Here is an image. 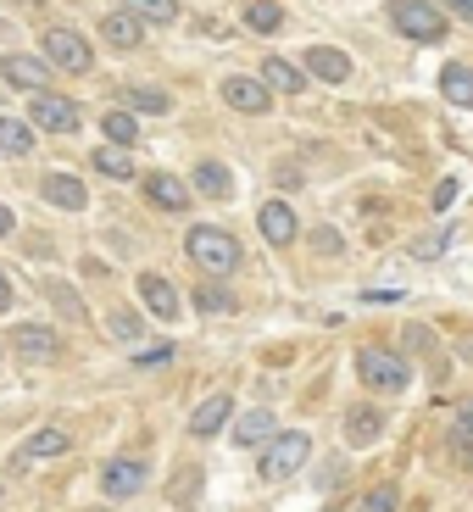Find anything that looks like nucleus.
Masks as SVG:
<instances>
[{
	"instance_id": "obj_1",
	"label": "nucleus",
	"mask_w": 473,
	"mask_h": 512,
	"mask_svg": "<svg viewBox=\"0 0 473 512\" xmlns=\"http://www.w3.org/2000/svg\"><path fill=\"white\" fill-rule=\"evenodd\" d=\"M357 379L368 384V390H379V396H401V390L412 384V368L396 357V351L368 346V351H357Z\"/></svg>"
},
{
	"instance_id": "obj_2",
	"label": "nucleus",
	"mask_w": 473,
	"mask_h": 512,
	"mask_svg": "<svg viewBox=\"0 0 473 512\" xmlns=\"http://www.w3.org/2000/svg\"><path fill=\"white\" fill-rule=\"evenodd\" d=\"M184 251H190L206 273H234V268H240V240L223 234V229H206V223L184 234Z\"/></svg>"
},
{
	"instance_id": "obj_3",
	"label": "nucleus",
	"mask_w": 473,
	"mask_h": 512,
	"mask_svg": "<svg viewBox=\"0 0 473 512\" xmlns=\"http://www.w3.org/2000/svg\"><path fill=\"white\" fill-rule=\"evenodd\" d=\"M390 23L407 39H418V45H435V39L446 34V12L429 6V0H390Z\"/></svg>"
},
{
	"instance_id": "obj_4",
	"label": "nucleus",
	"mask_w": 473,
	"mask_h": 512,
	"mask_svg": "<svg viewBox=\"0 0 473 512\" xmlns=\"http://www.w3.org/2000/svg\"><path fill=\"white\" fill-rule=\"evenodd\" d=\"M307 457H312V435H301V429H284V435H273L268 451H262V479H290Z\"/></svg>"
},
{
	"instance_id": "obj_5",
	"label": "nucleus",
	"mask_w": 473,
	"mask_h": 512,
	"mask_svg": "<svg viewBox=\"0 0 473 512\" xmlns=\"http://www.w3.org/2000/svg\"><path fill=\"white\" fill-rule=\"evenodd\" d=\"M45 56H51L56 67H67V73H90L95 67L90 39L78 34V28H45Z\"/></svg>"
},
{
	"instance_id": "obj_6",
	"label": "nucleus",
	"mask_w": 473,
	"mask_h": 512,
	"mask_svg": "<svg viewBox=\"0 0 473 512\" xmlns=\"http://www.w3.org/2000/svg\"><path fill=\"white\" fill-rule=\"evenodd\" d=\"M28 117H34L39 128H51V134H73L78 128V106L62 101V95H51V90L28 95Z\"/></svg>"
},
{
	"instance_id": "obj_7",
	"label": "nucleus",
	"mask_w": 473,
	"mask_h": 512,
	"mask_svg": "<svg viewBox=\"0 0 473 512\" xmlns=\"http://www.w3.org/2000/svg\"><path fill=\"white\" fill-rule=\"evenodd\" d=\"M145 479H151V468H145V462L117 457V462H106L101 490H106V496H117V501H128V496H140V490H145Z\"/></svg>"
},
{
	"instance_id": "obj_8",
	"label": "nucleus",
	"mask_w": 473,
	"mask_h": 512,
	"mask_svg": "<svg viewBox=\"0 0 473 512\" xmlns=\"http://www.w3.org/2000/svg\"><path fill=\"white\" fill-rule=\"evenodd\" d=\"M223 101L234 106V112H251L262 117L273 106V90L262 84V78H223Z\"/></svg>"
},
{
	"instance_id": "obj_9",
	"label": "nucleus",
	"mask_w": 473,
	"mask_h": 512,
	"mask_svg": "<svg viewBox=\"0 0 473 512\" xmlns=\"http://www.w3.org/2000/svg\"><path fill=\"white\" fill-rule=\"evenodd\" d=\"M12 346L23 351V362H56V357H62V340H56L45 323H17Z\"/></svg>"
},
{
	"instance_id": "obj_10",
	"label": "nucleus",
	"mask_w": 473,
	"mask_h": 512,
	"mask_svg": "<svg viewBox=\"0 0 473 512\" xmlns=\"http://www.w3.org/2000/svg\"><path fill=\"white\" fill-rule=\"evenodd\" d=\"M140 301H145V312H156L162 323L179 318V290H173L162 273H140Z\"/></svg>"
},
{
	"instance_id": "obj_11",
	"label": "nucleus",
	"mask_w": 473,
	"mask_h": 512,
	"mask_svg": "<svg viewBox=\"0 0 473 512\" xmlns=\"http://www.w3.org/2000/svg\"><path fill=\"white\" fill-rule=\"evenodd\" d=\"M0 78L6 84H17V90H45V78H51V67L39 62V56H0Z\"/></svg>"
},
{
	"instance_id": "obj_12",
	"label": "nucleus",
	"mask_w": 473,
	"mask_h": 512,
	"mask_svg": "<svg viewBox=\"0 0 473 512\" xmlns=\"http://www.w3.org/2000/svg\"><path fill=\"white\" fill-rule=\"evenodd\" d=\"M307 73H318L323 84H346V78H351V56L334 51V45H312V51H307Z\"/></svg>"
},
{
	"instance_id": "obj_13",
	"label": "nucleus",
	"mask_w": 473,
	"mask_h": 512,
	"mask_svg": "<svg viewBox=\"0 0 473 512\" xmlns=\"http://www.w3.org/2000/svg\"><path fill=\"white\" fill-rule=\"evenodd\" d=\"M45 201L62 206V212H78V206H90V190H84L73 173H51V179H45Z\"/></svg>"
},
{
	"instance_id": "obj_14",
	"label": "nucleus",
	"mask_w": 473,
	"mask_h": 512,
	"mask_svg": "<svg viewBox=\"0 0 473 512\" xmlns=\"http://www.w3.org/2000/svg\"><path fill=\"white\" fill-rule=\"evenodd\" d=\"M262 84H268V90H284V95H301L307 90V73L295 62H284V56H268V62H262Z\"/></svg>"
},
{
	"instance_id": "obj_15",
	"label": "nucleus",
	"mask_w": 473,
	"mask_h": 512,
	"mask_svg": "<svg viewBox=\"0 0 473 512\" xmlns=\"http://www.w3.org/2000/svg\"><path fill=\"white\" fill-rule=\"evenodd\" d=\"M229 412H234V401L229 396H212V401H201L195 407V418H190V435H201V440H212L229 423Z\"/></svg>"
},
{
	"instance_id": "obj_16",
	"label": "nucleus",
	"mask_w": 473,
	"mask_h": 512,
	"mask_svg": "<svg viewBox=\"0 0 473 512\" xmlns=\"http://www.w3.org/2000/svg\"><path fill=\"white\" fill-rule=\"evenodd\" d=\"M145 195H151L162 212H184V206H190V190H184L173 173H151V179H145Z\"/></svg>"
},
{
	"instance_id": "obj_17",
	"label": "nucleus",
	"mask_w": 473,
	"mask_h": 512,
	"mask_svg": "<svg viewBox=\"0 0 473 512\" xmlns=\"http://www.w3.org/2000/svg\"><path fill=\"white\" fill-rule=\"evenodd\" d=\"M379 435H384V418L373 407H351L346 412V440L351 446H379Z\"/></svg>"
},
{
	"instance_id": "obj_18",
	"label": "nucleus",
	"mask_w": 473,
	"mask_h": 512,
	"mask_svg": "<svg viewBox=\"0 0 473 512\" xmlns=\"http://www.w3.org/2000/svg\"><path fill=\"white\" fill-rule=\"evenodd\" d=\"M262 234H268L273 245H290L295 240V212L284 201H268L262 206Z\"/></svg>"
},
{
	"instance_id": "obj_19",
	"label": "nucleus",
	"mask_w": 473,
	"mask_h": 512,
	"mask_svg": "<svg viewBox=\"0 0 473 512\" xmlns=\"http://www.w3.org/2000/svg\"><path fill=\"white\" fill-rule=\"evenodd\" d=\"M101 34H106V45H117V51H134V45H140V17H134V12H112L101 23Z\"/></svg>"
},
{
	"instance_id": "obj_20",
	"label": "nucleus",
	"mask_w": 473,
	"mask_h": 512,
	"mask_svg": "<svg viewBox=\"0 0 473 512\" xmlns=\"http://www.w3.org/2000/svg\"><path fill=\"white\" fill-rule=\"evenodd\" d=\"M440 95H446L451 106H473V67L451 62L446 73H440Z\"/></svg>"
},
{
	"instance_id": "obj_21",
	"label": "nucleus",
	"mask_w": 473,
	"mask_h": 512,
	"mask_svg": "<svg viewBox=\"0 0 473 512\" xmlns=\"http://www.w3.org/2000/svg\"><path fill=\"white\" fill-rule=\"evenodd\" d=\"M234 440H240V446H268V440H273V412L268 407L245 412L240 429H234Z\"/></svg>"
},
{
	"instance_id": "obj_22",
	"label": "nucleus",
	"mask_w": 473,
	"mask_h": 512,
	"mask_svg": "<svg viewBox=\"0 0 473 512\" xmlns=\"http://www.w3.org/2000/svg\"><path fill=\"white\" fill-rule=\"evenodd\" d=\"M245 28H256V34H279L284 6H273V0H245Z\"/></svg>"
},
{
	"instance_id": "obj_23",
	"label": "nucleus",
	"mask_w": 473,
	"mask_h": 512,
	"mask_svg": "<svg viewBox=\"0 0 473 512\" xmlns=\"http://www.w3.org/2000/svg\"><path fill=\"white\" fill-rule=\"evenodd\" d=\"M195 190H201V195H212V201H223V195L234 190L229 167H223V162H201V167H195Z\"/></svg>"
},
{
	"instance_id": "obj_24",
	"label": "nucleus",
	"mask_w": 473,
	"mask_h": 512,
	"mask_svg": "<svg viewBox=\"0 0 473 512\" xmlns=\"http://www.w3.org/2000/svg\"><path fill=\"white\" fill-rule=\"evenodd\" d=\"M0 151H12V156H34V128L17 123V117H0Z\"/></svg>"
},
{
	"instance_id": "obj_25",
	"label": "nucleus",
	"mask_w": 473,
	"mask_h": 512,
	"mask_svg": "<svg viewBox=\"0 0 473 512\" xmlns=\"http://www.w3.org/2000/svg\"><path fill=\"white\" fill-rule=\"evenodd\" d=\"M62 451H73V435H67V429H39L23 446V457H62Z\"/></svg>"
},
{
	"instance_id": "obj_26",
	"label": "nucleus",
	"mask_w": 473,
	"mask_h": 512,
	"mask_svg": "<svg viewBox=\"0 0 473 512\" xmlns=\"http://www.w3.org/2000/svg\"><path fill=\"white\" fill-rule=\"evenodd\" d=\"M123 12L145 17V23H173L179 17V0H123Z\"/></svg>"
},
{
	"instance_id": "obj_27",
	"label": "nucleus",
	"mask_w": 473,
	"mask_h": 512,
	"mask_svg": "<svg viewBox=\"0 0 473 512\" xmlns=\"http://www.w3.org/2000/svg\"><path fill=\"white\" fill-rule=\"evenodd\" d=\"M90 162L101 167L106 179H134V162H128V156H123V145H106V151H95Z\"/></svg>"
},
{
	"instance_id": "obj_28",
	"label": "nucleus",
	"mask_w": 473,
	"mask_h": 512,
	"mask_svg": "<svg viewBox=\"0 0 473 512\" xmlns=\"http://www.w3.org/2000/svg\"><path fill=\"white\" fill-rule=\"evenodd\" d=\"M451 446H457L462 457L473 462V401H462L457 418H451Z\"/></svg>"
},
{
	"instance_id": "obj_29",
	"label": "nucleus",
	"mask_w": 473,
	"mask_h": 512,
	"mask_svg": "<svg viewBox=\"0 0 473 512\" xmlns=\"http://www.w3.org/2000/svg\"><path fill=\"white\" fill-rule=\"evenodd\" d=\"M101 128H106V140H112V145H134V140H140V123H134L128 112H106Z\"/></svg>"
},
{
	"instance_id": "obj_30",
	"label": "nucleus",
	"mask_w": 473,
	"mask_h": 512,
	"mask_svg": "<svg viewBox=\"0 0 473 512\" xmlns=\"http://www.w3.org/2000/svg\"><path fill=\"white\" fill-rule=\"evenodd\" d=\"M195 307H201V312H234L240 301H234L223 284H201V290H195Z\"/></svg>"
},
{
	"instance_id": "obj_31",
	"label": "nucleus",
	"mask_w": 473,
	"mask_h": 512,
	"mask_svg": "<svg viewBox=\"0 0 473 512\" xmlns=\"http://www.w3.org/2000/svg\"><path fill=\"white\" fill-rule=\"evenodd\" d=\"M396 507H401L396 485H379V490H368V496H362V507H357V512H396Z\"/></svg>"
},
{
	"instance_id": "obj_32",
	"label": "nucleus",
	"mask_w": 473,
	"mask_h": 512,
	"mask_svg": "<svg viewBox=\"0 0 473 512\" xmlns=\"http://www.w3.org/2000/svg\"><path fill=\"white\" fill-rule=\"evenodd\" d=\"M128 101L140 106V112H167V106H173V101H167V90H151V84H140V90H128Z\"/></svg>"
},
{
	"instance_id": "obj_33",
	"label": "nucleus",
	"mask_w": 473,
	"mask_h": 512,
	"mask_svg": "<svg viewBox=\"0 0 473 512\" xmlns=\"http://www.w3.org/2000/svg\"><path fill=\"white\" fill-rule=\"evenodd\" d=\"M51 301H56V307H62L73 323H84V301H78V295L67 290V284H51Z\"/></svg>"
},
{
	"instance_id": "obj_34",
	"label": "nucleus",
	"mask_w": 473,
	"mask_h": 512,
	"mask_svg": "<svg viewBox=\"0 0 473 512\" xmlns=\"http://www.w3.org/2000/svg\"><path fill=\"white\" fill-rule=\"evenodd\" d=\"M112 334L117 340H140V318L134 312H112Z\"/></svg>"
},
{
	"instance_id": "obj_35",
	"label": "nucleus",
	"mask_w": 473,
	"mask_h": 512,
	"mask_svg": "<svg viewBox=\"0 0 473 512\" xmlns=\"http://www.w3.org/2000/svg\"><path fill=\"white\" fill-rule=\"evenodd\" d=\"M446 240H451V234H429V240L418 245V256H423V262H429V256H440V251H446Z\"/></svg>"
},
{
	"instance_id": "obj_36",
	"label": "nucleus",
	"mask_w": 473,
	"mask_h": 512,
	"mask_svg": "<svg viewBox=\"0 0 473 512\" xmlns=\"http://www.w3.org/2000/svg\"><path fill=\"white\" fill-rule=\"evenodd\" d=\"M312 245H323V251H340V234H334V229H318V234H312Z\"/></svg>"
},
{
	"instance_id": "obj_37",
	"label": "nucleus",
	"mask_w": 473,
	"mask_h": 512,
	"mask_svg": "<svg viewBox=\"0 0 473 512\" xmlns=\"http://www.w3.org/2000/svg\"><path fill=\"white\" fill-rule=\"evenodd\" d=\"M451 17H462V23H473V0H446Z\"/></svg>"
},
{
	"instance_id": "obj_38",
	"label": "nucleus",
	"mask_w": 473,
	"mask_h": 512,
	"mask_svg": "<svg viewBox=\"0 0 473 512\" xmlns=\"http://www.w3.org/2000/svg\"><path fill=\"white\" fill-rule=\"evenodd\" d=\"M451 201H457V184L446 179V184H440V190H435V206H451Z\"/></svg>"
},
{
	"instance_id": "obj_39",
	"label": "nucleus",
	"mask_w": 473,
	"mask_h": 512,
	"mask_svg": "<svg viewBox=\"0 0 473 512\" xmlns=\"http://www.w3.org/2000/svg\"><path fill=\"white\" fill-rule=\"evenodd\" d=\"M6 307H12V284L0 279V312H6Z\"/></svg>"
},
{
	"instance_id": "obj_40",
	"label": "nucleus",
	"mask_w": 473,
	"mask_h": 512,
	"mask_svg": "<svg viewBox=\"0 0 473 512\" xmlns=\"http://www.w3.org/2000/svg\"><path fill=\"white\" fill-rule=\"evenodd\" d=\"M0 234H12V212L6 206H0Z\"/></svg>"
},
{
	"instance_id": "obj_41",
	"label": "nucleus",
	"mask_w": 473,
	"mask_h": 512,
	"mask_svg": "<svg viewBox=\"0 0 473 512\" xmlns=\"http://www.w3.org/2000/svg\"><path fill=\"white\" fill-rule=\"evenodd\" d=\"M462 357H468V362H473V346H462Z\"/></svg>"
}]
</instances>
